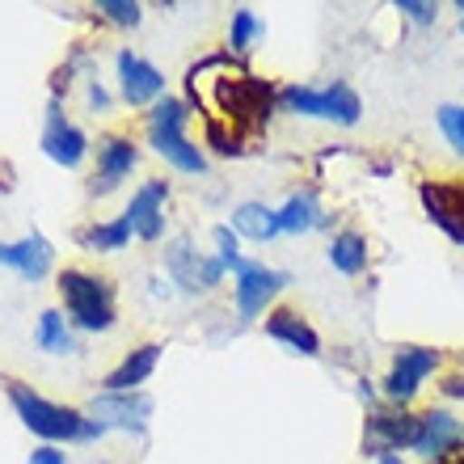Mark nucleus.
I'll return each instance as SVG.
<instances>
[{
	"instance_id": "obj_1",
	"label": "nucleus",
	"mask_w": 464,
	"mask_h": 464,
	"mask_svg": "<svg viewBox=\"0 0 464 464\" xmlns=\"http://www.w3.org/2000/svg\"><path fill=\"white\" fill-rule=\"evenodd\" d=\"M5 397H9L13 414L38 443H55V448H72V443H98L106 430L81 410V405L51 401L34 384L25 380H5Z\"/></svg>"
},
{
	"instance_id": "obj_2",
	"label": "nucleus",
	"mask_w": 464,
	"mask_h": 464,
	"mask_svg": "<svg viewBox=\"0 0 464 464\" xmlns=\"http://www.w3.org/2000/svg\"><path fill=\"white\" fill-rule=\"evenodd\" d=\"M190 102L178 93H165L157 106H148L140 114V131H144V148L152 157H160L169 169L186 173V178H203L208 173V152L203 144L190 140Z\"/></svg>"
},
{
	"instance_id": "obj_3",
	"label": "nucleus",
	"mask_w": 464,
	"mask_h": 464,
	"mask_svg": "<svg viewBox=\"0 0 464 464\" xmlns=\"http://www.w3.org/2000/svg\"><path fill=\"white\" fill-rule=\"evenodd\" d=\"M55 292H60V313L76 334H111L119 325V287L111 283V275L89 266H63L55 270Z\"/></svg>"
},
{
	"instance_id": "obj_4",
	"label": "nucleus",
	"mask_w": 464,
	"mask_h": 464,
	"mask_svg": "<svg viewBox=\"0 0 464 464\" xmlns=\"http://www.w3.org/2000/svg\"><path fill=\"white\" fill-rule=\"evenodd\" d=\"M279 111L295 114V119L334 122V127H359L363 98L346 81H330V85H300L295 81V85H279Z\"/></svg>"
},
{
	"instance_id": "obj_5",
	"label": "nucleus",
	"mask_w": 464,
	"mask_h": 464,
	"mask_svg": "<svg viewBox=\"0 0 464 464\" xmlns=\"http://www.w3.org/2000/svg\"><path fill=\"white\" fill-rule=\"evenodd\" d=\"M160 266H165L169 287L182 295H211V292H220L224 279H228V270L220 266V257L211 254V249H198V241L190 232H178V237L165 241Z\"/></svg>"
},
{
	"instance_id": "obj_6",
	"label": "nucleus",
	"mask_w": 464,
	"mask_h": 464,
	"mask_svg": "<svg viewBox=\"0 0 464 464\" xmlns=\"http://www.w3.org/2000/svg\"><path fill=\"white\" fill-rule=\"evenodd\" d=\"M144 148L131 131H102L93 144V173L85 178V195L89 198H111L122 186L131 182V173L140 169Z\"/></svg>"
},
{
	"instance_id": "obj_7",
	"label": "nucleus",
	"mask_w": 464,
	"mask_h": 464,
	"mask_svg": "<svg viewBox=\"0 0 464 464\" xmlns=\"http://www.w3.org/2000/svg\"><path fill=\"white\" fill-rule=\"evenodd\" d=\"M292 287V275L279 266H266V262H257L249 257L237 275H232V313L241 325H254L270 313V308L279 304V295Z\"/></svg>"
},
{
	"instance_id": "obj_8",
	"label": "nucleus",
	"mask_w": 464,
	"mask_h": 464,
	"mask_svg": "<svg viewBox=\"0 0 464 464\" xmlns=\"http://www.w3.org/2000/svg\"><path fill=\"white\" fill-rule=\"evenodd\" d=\"M443 367V351L440 346H422V343H405L392 351L389 359V372L380 380V401L389 405H410L422 392L435 372Z\"/></svg>"
},
{
	"instance_id": "obj_9",
	"label": "nucleus",
	"mask_w": 464,
	"mask_h": 464,
	"mask_svg": "<svg viewBox=\"0 0 464 464\" xmlns=\"http://www.w3.org/2000/svg\"><path fill=\"white\" fill-rule=\"evenodd\" d=\"M414 435H418V414L410 405H389V401H376L367 405V418H363V456L372 460H384V456H401L414 448Z\"/></svg>"
},
{
	"instance_id": "obj_10",
	"label": "nucleus",
	"mask_w": 464,
	"mask_h": 464,
	"mask_svg": "<svg viewBox=\"0 0 464 464\" xmlns=\"http://www.w3.org/2000/svg\"><path fill=\"white\" fill-rule=\"evenodd\" d=\"M38 148L51 165L60 169H81L89 157H93V140L81 122L68 119V106L60 98H47V111H43V135H38Z\"/></svg>"
},
{
	"instance_id": "obj_11",
	"label": "nucleus",
	"mask_w": 464,
	"mask_h": 464,
	"mask_svg": "<svg viewBox=\"0 0 464 464\" xmlns=\"http://www.w3.org/2000/svg\"><path fill=\"white\" fill-rule=\"evenodd\" d=\"M114 93H119L122 106L148 111V106H157L169 93V81H165V72L148 55H140L131 47H119L114 51Z\"/></svg>"
},
{
	"instance_id": "obj_12",
	"label": "nucleus",
	"mask_w": 464,
	"mask_h": 464,
	"mask_svg": "<svg viewBox=\"0 0 464 464\" xmlns=\"http://www.w3.org/2000/svg\"><path fill=\"white\" fill-rule=\"evenodd\" d=\"M169 198L173 186L165 178H144V182L131 190L127 208H122V220L131 224V237L144 245H160L165 232H169Z\"/></svg>"
},
{
	"instance_id": "obj_13",
	"label": "nucleus",
	"mask_w": 464,
	"mask_h": 464,
	"mask_svg": "<svg viewBox=\"0 0 464 464\" xmlns=\"http://www.w3.org/2000/svg\"><path fill=\"white\" fill-rule=\"evenodd\" d=\"M93 422H98L106 435L111 430H122V435H144L148 430V418H152V397H148L144 389L140 392H106L98 389L93 397H89L85 405H81Z\"/></svg>"
},
{
	"instance_id": "obj_14",
	"label": "nucleus",
	"mask_w": 464,
	"mask_h": 464,
	"mask_svg": "<svg viewBox=\"0 0 464 464\" xmlns=\"http://www.w3.org/2000/svg\"><path fill=\"white\" fill-rule=\"evenodd\" d=\"M418 203H422L427 220L448 241L464 245V182L460 178H427V182H418Z\"/></svg>"
},
{
	"instance_id": "obj_15",
	"label": "nucleus",
	"mask_w": 464,
	"mask_h": 464,
	"mask_svg": "<svg viewBox=\"0 0 464 464\" xmlns=\"http://www.w3.org/2000/svg\"><path fill=\"white\" fill-rule=\"evenodd\" d=\"M464 448V418H456L448 405H427L422 414H418V435H414V448L410 452L418 460H443V456H452Z\"/></svg>"
},
{
	"instance_id": "obj_16",
	"label": "nucleus",
	"mask_w": 464,
	"mask_h": 464,
	"mask_svg": "<svg viewBox=\"0 0 464 464\" xmlns=\"http://www.w3.org/2000/svg\"><path fill=\"white\" fill-rule=\"evenodd\" d=\"M262 325V334H266L270 343H279L283 351H292V354H300V359H321V334H317V325L300 313V308H292V304H275L266 313V317L257 321Z\"/></svg>"
},
{
	"instance_id": "obj_17",
	"label": "nucleus",
	"mask_w": 464,
	"mask_h": 464,
	"mask_svg": "<svg viewBox=\"0 0 464 464\" xmlns=\"http://www.w3.org/2000/svg\"><path fill=\"white\" fill-rule=\"evenodd\" d=\"M0 266L25 283H43L55 270V245L43 232H25L17 241H0Z\"/></svg>"
},
{
	"instance_id": "obj_18",
	"label": "nucleus",
	"mask_w": 464,
	"mask_h": 464,
	"mask_svg": "<svg viewBox=\"0 0 464 464\" xmlns=\"http://www.w3.org/2000/svg\"><path fill=\"white\" fill-rule=\"evenodd\" d=\"M275 216H279V237H308V232L334 228V216L321 208V198L313 186L292 190V195L275 208Z\"/></svg>"
},
{
	"instance_id": "obj_19",
	"label": "nucleus",
	"mask_w": 464,
	"mask_h": 464,
	"mask_svg": "<svg viewBox=\"0 0 464 464\" xmlns=\"http://www.w3.org/2000/svg\"><path fill=\"white\" fill-rule=\"evenodd\" d=\"M160 354H165V346H160V343L131 346V351L122 354L119 363L102 376V389H106V392H140L148 380H152V372L160 367Z\"/></svg>"
},
{
	"instance_id": "obj_20",
	"label": "nucleus",
	"mask_w": 464,
	"mask_h": 464,
	"mask_svg": "<svg viewBox=\"0 0 464 464\" xmlns=\"http://www.w3.org/2000/svg\"><path fill=\"white\" fill-rule=\"evenodd\" d=\"M224 224H228L241 241H254V245H270L279 237V216H275V208L262 203V198H241V203L228 211Z\"/></svg>"
},
{
	"instance_id": "obj_21",
	"label": "nucleus",
	"mask_w": 464,
	"mask_h": 464,
	"mask_svg": "<svg viewBox=\"0 0 464 464\" xmlns=\"http://www.w3.org/2000/svg\"><path fill=\"white\" fill-rule=\"evenodd\" d=\"M325 262L346 279H359L372 266V245H367V237L359 228H334L330 245H325Z\"/></svg>"
},
{
	"instance_id": "obj_22",
	"label": "nucleus",
	"mask_w": 464,
	"mask_h": 464,
	"mask_svg": "<svg viewBox=\"0 0 464 464\" xmlns=\"http://www.w3.org/2000/svg\"><path fill=\"white\" fill-rule=\"evenodd\" d=\"M34 346L43 354H51V359H68V354L81 351V334L68 325L60 308H43L34 321Z\"/></svg>"
},
{
	"instance_id": "obj_23",
	"label": "nucleus",
	"mask_w": 464,
	"mask_h": 464,
	"mask_svg": "<svg viewBox=\"0 0 464 464\" xmlns=\"http://www.w3.org/2000/svg\"><path fill=\"white\" fill-rule=\"evenodd\" d=\"M131 224L119 216H111V220H89L85 228H76V245L85 249V254H122L127 245H131Z\"/></svg>"
},
{
	"instance_id": "obj_24",
	"label": "nucleus",
	"mask_w": 464,
	"mask_h": 464,
	"mask_svg": "<svg viewBox=\"0 0 464 464\" xmlns=\"http://www.w3.org/2000/svg\"><path fill=\"white\" fill-rule=\"evenodd\" d=\"M266 38V22L257 17L249 5H241V9H232L228 17V55H237V60H245V55H254L257 43Z\"/></svg>"
},
{
	"instance_id": "obj_25",
	"label": "nucleus",
	"mask_w": 464,
	"mask_h": 464,
	"mask_svg": "<svg viewBox=\"0 0 464 464\" xmlns=\"http://www.w3.org/2000/svg\"><path fill=\"white\" fill-rule=\"evenodd\" d=\"M245 148H249V140L241 131H232L228 122L203 119V152H211V157H220V160H237V157H245Z\"/></svg>"
},
{
	"instance_id": "obj_26",
	"label": "nucleus",
	"mask_w": 464,
	"mask_h": 464,
	"mask_svg": "<svg viewBox=\"0 0 464 464\" xmlns=\"http://www.w3.org/2000/svg\"><path fill=\"white\" fill-rule=\"evenodd\" d=\"M93 13H98V22L114 25V30H135V25H144V5H135V0H98Z\"/></svg>"
},
{
	"instance_id": "obj_27",
	"label": "nucleus",
	"mask_w": 464,
	"mask_h": 464,
	"mask_svg": "<svg viewBox=\"0 0 464 464\" xmlns=\"http://www.w3.org/2000/svg\"><path fill=\"white\" fill-rule=\"evenodd\" d=\"M211 254L220 257V266L228 270V275H237V270L249 262V257L241 254V237H237L228 224H216V228H211Z\"/></svg>"
},
{
	"instance_id": "obj_28",
	"label": "nucleus",
	"mask_w": 464,
	"mask_h": 464,
	"mask_svg": "<svg viewBox=\"0 0 464 464\" xmlns=\"http://www.w3.org/2000/svg\"><path fill=\"white\" fill-rule=\"evenodd\" d=\"M435 122H440L443 140H448V148H452L456 157L464 160V106L460 102H443L440 111H435Z\"/></svg>"
},
{
	"instance_id": "obj_29",
	"label": "nucleus",
	"mask_w": 464,
	"mask_h": 464,
	"mask_svg": "<svg viewBox=\"0 0 464 464\" xmlns=\"http://www.w3.org/2000/svg\"><path fill=\"white\" fill-rule=\"evenodd\" d=\"M392 9L401 13L410 25H422V30H430V25L440 22V5L435 0H397Z\"/></svg>"
},
{
	"instance_id": "obj_30",
	"label": "nucleus",
	"mask_w": 464,
	"mask_h": 464,
	"mask_svg": "<svg viewBox=\"0 0 464 464\" xmlns=\"http://www.w3.org/2000/svg\"><path fill=\"white\" fill-rule=\"evenodd\" d=\"M85 106H89V114H98V119H106V114L119 106V93H114L106 81H85Z\"/></svg>"
},
{
	"instance_id": "obj_31",
	"label": "nucleus",
	"mask_w": 464,
	"mask_h": 464,
	"mask_svg": "<svg viewBox=\"0 0 464 464\" xmlns=\"http://www.w3.org/2000/svg\"><path fill=\"white\" fill-rule=\"evenodd\" d=\"M25 464H72V460H68V452L55 448V443H38V448H30Z\"/></svg>"
},
{
	"instance_id": "obj_32",
	"label": "nucleus",
	"mask_w": 464,
	"mask_h": 464,
	"mask_svg": "<svg viewBox=\"0 0 464 464\" xmlns=\"http://www.w3.org/2000/svg\"><path fill=\"white\" fill-rule=\"evenodd\" d=\"M440 392L448 401H464V372H448V376L440 380Z\"/></svg>"
},
{
	"instance_id": "obj_33",
	"label": "nucleus",
	"mask_w": 464,
	"mask_h": 464,
	"mask_svg": "<svg viewBox=\"0 0 464 464\" xmlns=\"http://www.w3.org/2000/svg\"><path fill=\"white\" fill-rule=\"evenodd\" d=\"M372 173H376V178H389L392 165H389V160H376V165H372Z\"/></svg>"
},
{
	"instance_id": "obj_34",
	"label": "nucleus",
	"mask_w": 464,
	"mask_h": 464,
	"mask_svg": "<svg viewBox=\"0 0 464 464\" xmlns=\"http://www.w3.org/2000/svg\"><path fill=\"white\" fill-rule=\"evenodd\" d=\"M376 464H405V456H384V460H376Z\"/></svg>"
},
{
	"instance_id": "obj_35",
	"label": "nucleus",
	"mask_w": 464,
	"mask_h": 464,
	"mask_svg": "<svg viewBox=\"0 0 464 464\" xmlns=\"http://www.w3.org/2000/svg\"><path fill=\"white\" fill-rule=\"evenodd\" d=\"M456 13H460V34H464V0H460V5H456Z\"/></svg>"
}]
</instances>
